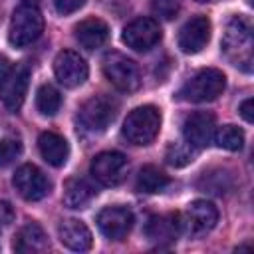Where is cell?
Listing matches in <instances>:
<instances>
[{
    "mask_svg": "<svg viewBox=\"0 0 254 254\" xmlns=\"http://www.w3.org/2000/svg\"><path fill=\"white\" fill-rule=\"evenodd\" d=\"M222 50L234 65L252 69V24L244 16H232L222 36Z\"/></svg>",
    "mask_w": 254,
    "mask_h": 254,
    "instance_id": "1",
    "label": "cell"
},
{
    "mask_svg": "<svg viewBox=\"0 0 254 254\" xmlns=\"http://www.w3.org/2000/svg\"><path fill=\"white\" fill-rule=\"evenodd\" d=\"M161 129V111L155 105L135 107L123 121V137L133 145H149Z\"/></svg>",
    "mask_w": 254,
    "mask_h": 254,
    "instance_id": "2",
    "label": "cell"
},
{
    "mask_svg": "<svg viewBox=\"0 0 254 254\" xmlns=\"http://www.w3.org/2000/svg\"><path fill=\"white\" fill-rule=\"evenodd\" d=\"M42 30H44L42 12L34 4L24 2L12 12V20H10V28H8V40L16 48H24V46L36 42L40 38Z\"/></svg>",
    "mask_w": 254,
    "mask_h": 254,
    "instance_id": "3",
    "label": "cell"
},
{
    "mask_svg": "<svg viewBox=\"0 0 254 254\" xmlns=\"http://www.w3.org/2000/svg\"><path fill=\"white\" fill-rule=\"evenodd\" d=\"M226 85V77L216 67H204L198 69L179 91L181 99L192 101V103H206L216 99Z\"/></svg>",
    "mask_w": 254,
    "mask_h": 254,
    "instance_id": "4",
    "label": "cell"
},
{
    "mask_svg": "<svg viewBox=\"0 0 254 254\" xmlns=\"http://www.w3.org/2000/svg\"><path fill=\"white\" fill-rule=\"evenodd\" d=\"M103 73L119 91H125V93H131L141 85L139 65L119 52H109L103 58Z\"/></svg>",
    "mask_w": 254,
    "mask_h": 254,
    "instance_id": "5",
    "label": "cell"
},
{
    "mask_svg": "<svg viewBox=\"0 0 254 254\" xmlns=\"http://www.w3.org/2000/svg\"><path fill=\"white\" fill-rule=\"evenodd\" d=\"M117 107L119 103L111 95H93L79 107V123L93 133L105 131L113 123Z\"/></svg>",
    "mask_w": 254,
    "mask_h": 254,
    "instance_id": "6",
    "label": "cell"
},
{
    "mask_svg": "<svg viewBox=\"0 0 254 254\" xmlns=\"http://www.w3.org/2000/svg\"><path fill=\"white\" fill-rule=\"evenodd\" d=\"M91 177L103 185V187H115L119 183H123V179L127 177L129 171V161L123 153L117 151H105L93 157L91 161Z\"/></svg>",
    "mask_w": 254,
    "mask_h": 254,
    "instance_id": "7",
    "label": "cell"
},
{
    "mask_svg": "<svg viewBox=\"0 0 254 254\" xmlns=\"http://www.w3.org/2000/svg\"><path fill=\"white\" fill-rule=\"evenodd\" d=\"M161 26L155 18H135L123 28L121 40L135 52H147L161 42Z\"/></svg>",
    "mask_w": 254,
    "mask_h": 254,
    "instance_id": "8",
    "label": "cell"
},
{
    "mask_svg": "<svg viewBox=\"0 0 254 254\" xmlns=\"http://www.w3.org/2000/svg\"><path fill=\"white\" fill-rule=\"evenodd\" d=\"M30 69L26 65H12L6 77L0 81V99L4 107L12 113H18L28 91Z\"/></svg>",
    "mask_w": 254,
    "mask_h": 254,
    "instance_id": "9",
    "label": "cell"
},
{
    "mask_svg": "<svg viewBox=\"0 0 254 254\" xmlns=\"http://www.w3.org/2000/svg\"><path fill=\"white\" fill-rule=\"evenodd\" d=\"M12 183L18 190V194L24 200H30V202L42 200L52 189V183L48 181V177L36 165H22L14 173Z\"/></svg>",
    "mask_w": 254,
    "mask_h": 254,
    "instance_id": "10",
    "label": "cell"
},
{
    "mask_svg": "<svg viewBox=\"0 0 254 254\" xmlns=\"http://www.w3.org/2000/svg\"><path fill=\"white\" fill-rule=\"evenodd\" d=\"M54 73L64 87H77L87 79L89 69L85 60L77 52L64 50L54 60Z\"/></svg>",
    "mask_w": 254,
    "mask_h": 254,
    "instance_id": "11",
    "label": "cell"
},
{
    "mask_svg": "<svg viewBox=\"0 0 254 254\" xmlns=\"http://www.w3.org/2000/svg\"><path fill=\"white\" fill-rule=\"evenodd\" d=\"M97 226L109 240H123L133 226V212L127 206H107L97 214Z\"/></svg>",
    "mask_w": 254,
    "mask_h": 254,
    "instance_id": "12",
    "label": "cell"
},
{
    "mask_svg": "<svg viewBox=\"0 0 254 254\" xmlns=\"http://www.w3.org/2000/svg\"><path fill=\"white\" fill-rule=\"evenodd\" d=\"M183 135L190 147L194 149L206 147L214 135V115L208 111L190 113L183 123Z\"/></svg>",
    "mask_w": 254,
    "mask_h": 254,
    "instance_id": "13",
    "label": "cell"
},
{
    "mask_svg": "<svg viewBox=\"0 0 254 254\" xmlns=\"http://www.w3.org/2000/svg\"><path fill=\"white\" fill-rule=\"evenodd\" d=\"M210 40V20L206 16L190 18L179 32V48L185 54H198Z\"/></svg>",
    "mask_w": 254,
    "mask_h": 254,
    "instance_id": "14",
    "label": "cell"
},
{
    "mask_svg": "<svg viewBox=\"0 0 254 254\" xmlns=\"http://www.w3.org/2000/svg\"><path fill=\"white\" fill-rule=\"evenodd\" d=\"M216 222H218V210L208 200H192L183 220V224H187V228L194 236L210 232L216 226Z\"/></svg>",
    "mask_w": 254,
    "mask_h": 254,
    "instance_id": "15",
    "label": "cell"
},
{
    "mask_svg": "<svg viewBox=\"0 0 254 254\" xmlns=\"http://www.w3.org/2000/svg\"><path fill=\"white\" fill-rule=\"evenodd\" d=\"M58 236H60V242L65 248L75 250V252H85L93 244L91 230L85 226V222H81L77 218L62 220L60 226H58Z\"/></svg>",
    "mask_w": 254,
    "mask_h": 254,
    "instance_id": "16",
    "label": "cell"
},
{
    "mask_svg": "<svg viewBox=\"0 0 254 254\" xmlns=\"http://www.w3.org/2000/svg\"><path fill=\"white\" fill-rule=\"evenodd\" d=\"M50 242H48V236L44 232V228L36 222H28L24 224L18 234L14 236V242H12V248L20 254H36V252H44L48 250Z\"/></svg>",
    "mask_w": 254,
    "mask_h": 254,
    "instance_id": "17",
    "label": "cell"
},
{
    "mask_svg": "<svg viewBox=\"0 0 254 254\" xmlns=\"http://www.w3.org/2000/svg\"><path fill=\"white\" fill-rule=\"evenodd\" d=\"M73 34H75V40L79 42L81 48L85 50H95V48H101L107 38H109V28L103 20L99 18H85L81 20L75 28H73Z\"/></svg>",
    "mask_w": 254,
    "mask_h": 254,
    "instance_id": "18",
    "label": "cell"
},
{
    "mask_svg": "<svg viewBox=\"0 0 254 254\" xmlns=\"http://www.w3.org/2000/svg\"><path fill=\"white\" fill-rule=\"evenodd\" d=\"M183 230V220L181 214H161V216H151L147 222V236L153 242H173Z\"/></svg>",
    "mask_w": 254,
    "mask_h": 254,
    "instance_id": "19",
    "label": "cell"
},
{
    "mask_svg": "<svg viewBox=\"0 0 254 254\" xmlns=\"http://www.w3.org/2000/svg\"><path fill=\"white\" fill-rule=\"evenodd\" d=\"M38 149H40V155L44 157V161L50 163L52 167L65 165V161L69 157V145H67V141L62 135L54 133V131H44L38 137Z\"/></svg>",
    "mask_w": 254,
    "mask_h": 254,
    "instance_id": "20",
    "label": "cell"
},
{
    "mask_svg": "<svg viewBox=\"0 0 254 254\" xmlns=\"http://www.w3.org/2000/svg\"><path fill=\"white\" fill-rule=\"evenodd\" d=\"M93 196H95V189L87 181H83L79 177L67 179L65 185H64L62 200H64V204L67 208H85L91 202Z\"/></svg>",
    "mask_w": 254,
    "mask_h": 254,
    "instance_id": "21",
    "label": "cell"
},
{
    "mask_svg": "<svg viewBox=\"0 0 254 254\" xmlns=\"http://www.w3.org/2000/svg\"><path fill=\"white\" fill-rule=\"evenodd\" d=\"M167 187H169V177L153 165H145L137 175V190L141 192L155 194V192L165 190Z\"/></svg>",
    "mask_w": 254,
    "mask_h": 254,
    "instance_id": "22",
    "label": "cell"
},
{
    "mask_svg": "<svg viewBox=\"0 0 254 254\" xmlns=\"http://www.w3.org/2000/svg\"><path fill=\"white\" fill-rule=\"evenodd\" d=\"M36 107H38V111L42 115H48V117L56 115L60 111V107H62L60 91L54 85H50V83L40 85V89L36 91Z\"/></svg>",
    "mask_w": 254,
    "mask_h": 254,
    "instance_id": "23",
    "label": "cell"
},
{
    "mask_svg": "<svg viewBox=\"0 0 254 254\" xmlns=\"http://www.w3.org/2000/svg\"><path fill=\"white\" fill-rule=\"evenodd\" d=\"M212 137H214L216 145L226 151H240L244 145V131L236 125H222V127H218V131Z\"/></svg>",
    "mask_w": 254,
    "mask_h": 254,
    "instance_id": "24",
    "label": "cell"
},
{
    "mask_svg": "<svg viewBox=\"0 0 254 254\" xmlns=\"http://www.w3.org/2000/svg\"><path fill=\"white\" fill-rule=\"evenodd\" d=\"M22 153V141L16 137H4L0 139V167H8L14 163Z\"/></svg>",
    "mask_w": 254,
    "mask_h": 254,
    "instance_id": "25",
    "label": "cell"
},
{
    "mask_svg": "<svg viewBox=\"0 0 254 254\" xmlns=\"http://www.w3.org/2000/svg\"><path fill=\"white\" fill-rule=\"evenodd\" d=\"M167 161L169 165L173 167H185L192 161V151H190V145H181V143H175L169 147L167 151Z\"/></svg>",
    "mask_w": 254,
    "mask_h": 254,
    "instance_id": "26",
    "label": "cell"
},
{
    "mask_svg": "<svg viewBox=\"0 0 254 254\" xmlns=\"http://www.w3.org/2000/svg\"><path fill=\"white\" fill-rule=\"evenodd\" d=\"M179 0H151V10L155 16L163 18V20H173L179 14Z\"/></svg>",
    "mask_w": 254,
    "mask_h": 254,
    "instance_id": "27",
    "label": "cell"
},
{
    "mask_svg": "<svg viewBox=\"0 0 254 254\" xmlns=\"http://www.w3.org/2000/svg\"><path fill=\"white\" fill-rule=\"evenodd\" d=\"M83 4H85V0H54V6L60 14H73Z\"/></svg>",
    "mask_w": 254,
    "mask_h": 254,
    "instance_id": "28",
    "label": "cell"
},
{
    "mask_svg": "<svg viewBox=\"0 0 254 254\" xmlns=\"http://www.w3.org/2000/svg\"><path fill=\"white\" fill-rule=\"evenodd\" d=\"M14 216H16V212H14L12 204L6 200H0V228L10 226L14 222Z\"/></svg>",
    "mask_w": 254,
    "mask_h": 254,
    "instance_id": "29",
    "label": "cell"
},
{
    "mask_svg": "<svg viewBox=\"0 0 254 254\" xmlns=\"http://www.w3.org/2000/svg\"><path fill=\"white\" fill-rule=\"evenodd\" d=\"M240 115H242V119L246 121V123H252V119H254V115H252V111H254V101H252V97H248V99H244L242 103H240Z\"/></svg>",
    "mask_w": 254,
    "mask_h": 254,
    "instance_id": "30",
    "label": "cell"
},
{
    "mask_svg": "<svg viewBox=\"0 0 254 254\" xmlns=\"http://www.w3.org/2000/svg\"><path fill=\"white\" fill-rule=\"evenodd\" d=\"M10 67H12V64L8 62V58L6 56H0V81L6 77V73L10 71Z\"/></svg>",
    "mask_w": 254,
    "mask_h": 254,
    "instance_id": "31",
    "label": "cell"
},
{
    "mask_svg": "<svg viewBox=\"0 0 254 254\" xmlns=\"http://www.w3.org/2000/svg\"><path fill=\"white\" fill-rule=\"evenodd\" d=\"M196 2H210V0H196Z\"/></svg>",
    "mask_w": 254,
    "mask_h": 254,
    "instance_id": "32",
    "label": "cell"
},
{
    "mask_svg": "<svg viewBox=\"0 0 254 254\" xmlns=\"http://www.w3.org/2000/svg\"><path fill=\"white\" fill-rule=\"evenodd\" d=\"M24 2H30V4H32V0H24Z\"/></svg>",
    "mask_w": 254,
    "mask_h": 254,
    "instance_id": "33",
    "label": "cell"
}]
</instances>
